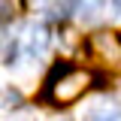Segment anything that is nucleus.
Masks as SVG:
<instances>
[{
  "mask_svg": "<svg viewBox=\"0 0 121 121\" xmlns=\"http://www.w3.org/2000/svg\"><path fill=\"white\" fill-rule=\"evenodd\" d=\"M94 76L82 67H70V64H58L52 76L45 79V91H43V100L52 106H70L76 100L85 97V91L91 88Z\"/></svg>",
  "mask_w": 121,
  "mask_h": 121,
  "instance_id": "1",
  "label": "nucleus"
},
{
  "mask_svg": "<svg viewBox=\"0 0 121 121\" xmlns=\"http://www.w3.org/2000/svg\"><path fill=\"white\" fill-rule=\"evenodd\" d=\"M12 15H15V6H12V0H0V24L12 21Z\"/></svg>",
  "mask_w": 121,
  "mask_h": 121,
  "instance_id": "7",
  "label": "nucleus"
},
{
  "mask_svg": "<svg viewBox=\"0 0 121 121\" xmlns=\"http://www.w3.org/2000/svg\"><path fill=\"white\" fill-rule=\"evenodd\" d=\"M91 45H94L106 60H112V64H118V60H121V43H118L115 33H94Z\"/></svg>",
  "mask_w": 121,
  "mask_h": 121,
  "instance_id": "3",
  "label": "nucleus"
},
{
  "mask_svg": "<svg viewBox=\"0 0 121 121\" xmlns=\"http://www.w3.org/2000/svg\"><path fill=\"white\" fill-rule=\"evenodd\" d=\"M85 121H121V106L112 100H100L85 112Z\"/></svg>",
  "mask_w": 121,
  "mask_h": 121,
  "instance_id": "4",
  "label": "nucleus"
},
{
  "mask_svg": "<svg viewBox=\"0 0 121 121\" xmlns=\"http://www.w3.org/2000/svg\"><path fill=\"white\" fill-rule=\"evenodd\" d=\"M118 43H121V36H118Z\"/></svg>",
  "mask_w": 121,
  "mask_h": 121,
  "instance_id": "9",
  "label": "nucleus"
},
{
  "mask_svg": "<svg viewBox=\"0 0 121 121\" xmlns=\"http://www.w3.org/2000/svg\"><path fill=\"white\" fill-rule=\"evenodd\" d=\"M48 27L45 24H27L24 36H18V52L24 58H43L45 48H48Z\"/></svg>",
  "mask_w": 121,
  "mask_h": 121,
  "instance_id": "2",
  "label": "nucleus"
},
{
  "mask_svg": "<svg viewBox=\"0 0 121 121\" xmlns=\"http://www.w3.org/2000/svg\"><path fill=\"white\" fill-rule=\"evenodd\" d=\"M112 15H121V0H112Z\"/></svg>",
  "mask_w": 121,
  "mask_h": 121,
  "instance_id": "8",
  "label": "nucleus"
},
{
  "mask_svg": "<svg viewBox=\"0 0 121 121\" xmlns=\"http://www.w3.org/2000/svg\"><path fill=\"white\" fill-rule=\"evenodd\" d=\"M15 106H21V94H18L12 85L0 88V109H15Z\"/></svg>",
  "mask_w": 121,
  "mask_h": 121,
  "instance_id": "6",
  "label": "nucleus"
},
{
  "mask_svg": "<svg viewBox=\"0 0 121 121\" xmlns=\"http://www.w3.org/2000/svg\"><path fill=\"white\" fill-rule=\"evenodd\" d=\"M103 3H106V0H76V12H79V18L91 21V18H97V15H100Z\"/></svg>",
  "mask_w": 121,
  "mask_h": 121,
  "instance_id": "5",
  "label": "nucleus"
}]
</instances>
